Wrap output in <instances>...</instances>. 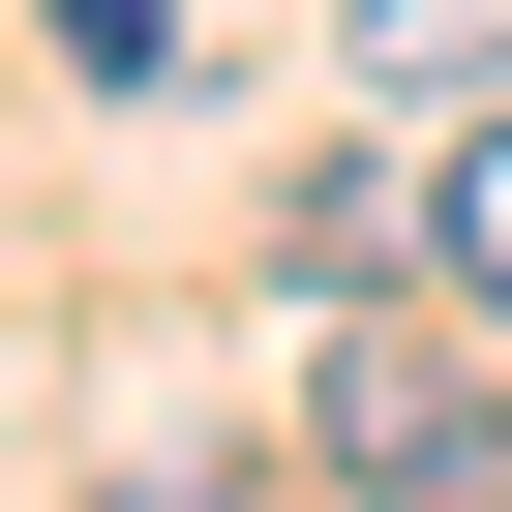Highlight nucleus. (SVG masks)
Returning a JSON list of instances; mask_svg holds the SVG:
<instances>
[{
    "instance_id": "4",
    "label": "nucleus",
    "mask_w": 512,
    "mask_h": 512,
    "mask_svg": "<svg viewBox=\"0 0 512 512\" xmlns=\"http://www.w3.org/2000/svg\"><path fill=\"white\" fill-rule=\"evenodd\" d=\"M121 512H241V482H121Z\"/></svg>"
},
{
    "instance_id": "1",
    "label": "nucleus",
    "mask_w": 512,
    "mask_h": 512,
    "mask_svg": "<svg viewBox=\"0 0 512 512\" xmlns=\"http://www.w3.org/2000/svg\"><path fill=\"white\" fill-rule=\"evenodd\" d=\"M302 422H332V482H362V512H512L482 302H452V332H332V362H302Z\"/></svg>"
},
{
    "instance_id": "2",
    "label": "nucleus",
    "mask_w": 512,
    "mask_h": 512,
    "mask_svg": "<svg viewBox=\"0 0 512 512\" xmlns=\"http://www.w3.org/2000/svg\"><path fill=\"white\" fill-rule=\"evenodd\" d=\"M422 272H452V302L512 332V121H452V181H422Z\"/></svg>"
},
{
    "instance_id": "3",
    "label": "nucleus",
    "mask_w": 512,
    "mask_h": 512,
    "mask_svg": "<svg viewBox=\"0 0 512 512\" xmlns=\"http://www.w3.org/2000/svg\"><path fill=\"white\" fill-rule=\"evenodd\" d=\"M362 61H392V91H452V61H512V0H362Z\"/></svg>"
}]
</instances>
